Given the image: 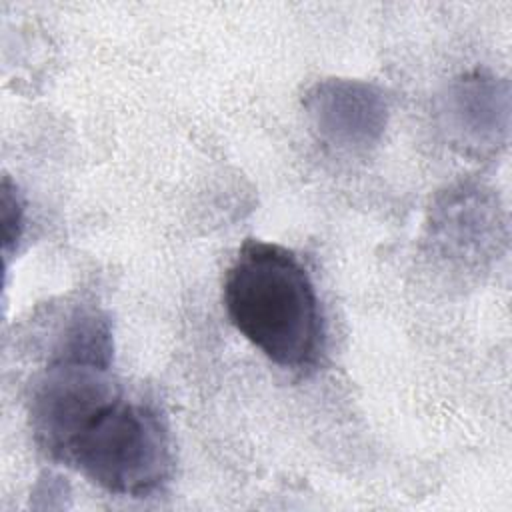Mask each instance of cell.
<instances>
[{"mask_svg": "<svg viewBox=\"0 0 512 512\" xmlns=\"http://www.w3.org/2000/svg\"><path fill=\"white\" fill-rule=\"evenodd\" d=\"M108 366L52 356L32 390V434L44 454L106 492L148 496L172 476L170 432L158 410L130 398Z\"/></svg>", "mask_w": 512, "mask_h": 512, "instance_id": "cell-1", "label": "cell"}, {"mask_svg": "<svg viewBox=\"0 0 512 512\" xmlns=\"http://www.w3.org/2000/svg\"><path fill=\"white\" fill-rule=\"evenodd\" d=\"M224 308L234 328L274 364L298 372L316 366L324 348L320 304L290 250L244 242L226 270Z\"/></svg>", "mask_w": 512, "mask_h": 512, "instance_id": "cell-2", "label": "cell"}, {"mask_svg": "<svg viewBox=\"0 0 512 512\" xmlns=\"http://www.w3.org/2000/svg\"><path fill=\"white\" fill-rule=\"evenodd\" d=\"M2 250L8 258L10 250L18 244L20 236H22V226H24V206L18 194L16 184L10 182L8 176H4L2 180Z\"/></svg>", "mask_w": 512, "mask_h": 512, "instance_id": "cell-3", "label": "cell"}]
</instances>
